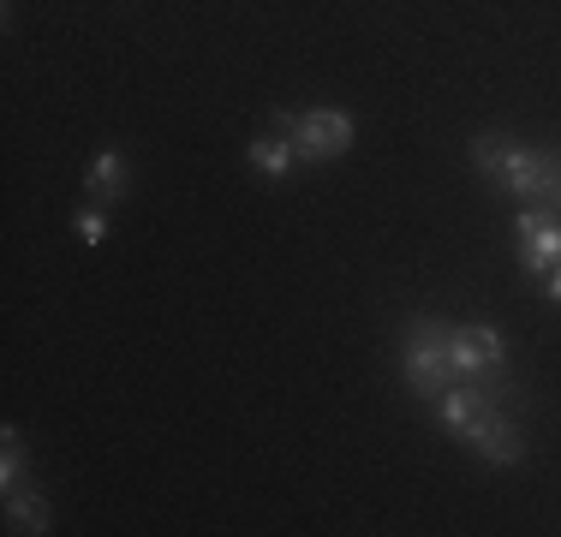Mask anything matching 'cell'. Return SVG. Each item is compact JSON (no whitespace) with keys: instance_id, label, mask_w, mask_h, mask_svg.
<instances>
[{"instance_id":"obj_9","label":"cell","mask_w":561,"mask_h":537,"mask_svg":"<svg viewBox=\"0 0 561 537\" xmlns=\"http://www.w3.org/2000/svg\"><path fill=\"white\" fill-rule=\"evenodd\" d=\"M84 192L102 197V204H114V197L131 192V161L119 150H96V161L84 168Z\"/></svg>"},{"instance_id":"obj_4","label":"cell","mask_w":561,"mask_h":537,"mask_svg":"<svg viewBox=\"0 0 561 537\" xmlns=\"http://www.w3.org/2000/svg\"><path fill=\"white\" fill-rule=\"evenodd\" d=\"M507 376H496V382H472V376H460V382L448 388L443 400H436V419H443V430L454 442H466L478 424L490 419V412H502V400H507Z\"/></svg>"},{"instance_id":"obj_13","label":"cell","mask_w":561,"mask_h":537,"mask_svg":"<svg viewBox=\"0 0 561 537\" xmlns=\"http://www.w3.org/2000/svg\"><path fill=\"white\" fill-rule=\"evenodd\" d=\"M543 299H550V305H561V263L550 268V275H543Z\"/></svg>"},{"instance_id":"obj_11","label":"cell","mask_w":561,"mask_h":537,"mask_svg":"<svg viewBox=\"0 0 561 537\" xmlns=\"http://www.w3.org/2000/svg\"><path fill=\"white\" fill-rule=\"evenodd\" d=\"M0 483H7V490L24 483V436L12 424H7V442H0Z\"/></svg>"},{"instance_id":"obj_7","label":"cell","mask_w":561,"mask_h":537,"mask_svg":"<svg viewBox=\"0 0 561 537\" xmlns=\"http://www.w3.org/2000/svg\"><path fill=\"white\" fill-rule=\"evenodd\" d=\"M478 448V460H490V466H519L526 460V436H519V424L507 419V412H490L484 424L466 436Z\"/></svg>"},{"instance_id":"obj_3","label":"cell","mask_w":561,"mask_h":537,"mask_svg":"<svg viewBox=\"0 0 561 537\" xmlns=\"http://www.w3.org/2000/svg\"><path fill=\"white\" fill-rule=\"evenodd\" d=\"M275 126L293 138L299 161H341L346 150H353V132H358L346 107H299V114H287V107H280Z\"/></svg>"},{"instance_id":"obj_10","label":"cell","mask_w":561,"mask_h":537,"mask_svg":"<svg viewBox=\"0 0 561 537\" xmlns=\"http://www.w3.org/2000/svg\"><path fill=\"white\" fill-rule=\"evenodd\" d=\"M7 526L12 532H48V502L31 490V483H19V490H7Z\"/></svg>"},{"instance_id":"obj_8","label":"cell","mask_w":561,"mask_h":537,"mask_svg":"<svg viewBox=\"0 0 561 537\" xmlns=\"http://www.w3.org/2000/svg\"><path fill=\"white\" fill-rule=\"evenodd\" d=\"M245 161H251V173H263V180H287L293 168H299V150H293V138L287 132H257V138L245 144Z\"/></svg>"},{"instance_id":"obj_1","label":"cell","mask_w":561,"mask_h":537,"mask_svg":"<svg viewBox=\"0 0 561 537\" xmlns=\"http://www.w3.org/2000/svg\"><path fill=\"white\" fill-rule=\"evenodd\" d=\"M472 161H478V173H484L496 192L561 215V156L526 150V144L502 138V132H484V138H472Z\"/></svg>"},{"instance_id":"obj_5","label":"cell","mask_w":561,"mask_h":537,"mask_svg":"<svg viewBox=\"0 0 561 537\" xmlns=\"http://www.w3.org/2000/svg\"><path fill=\"white\" fill-rule=\"evenodd\" d=\"M454 370L472 376V382L507 376V341L496 322H454Z\"/></svg>"},{"instance_id":"obj_12","label":"cell","mask_w":561,"mask_h":537,"mask_svg":"<svg viewBox=\"0 0 561 537\" xmlns=\"http://www.w3.org/2000/svg\"><path fill=\"white\" fill-rule=\"evenodd\" d=\"M72 233L84 239V245H102V239H108V215H102L96 204H78V215H72Z\"/></svg>"},{"instance_id":"obj_2","label":"cell","mask_w":561,"mask_h":537,"mask_svg":"<svg viewBox=\"0 0 561 537\" xmlns=\"http://www.w3.org/2000/svg\"><path fill=\"white\" fill-rule=\"evenodd\" d=\"M400 376H407L412 400L436 407V400L460 382V370H454V322H443V317H407L400 322Z\"/></svg>"},{"instance_id":"obj_6","label":"cell","mask_w":561,"mask_h":537,"mask_svg":"<svg viewBox=\"0 0 561 537\" xmlns=\"http://www.w3.org/2000/svg\"><path fill=\"white\" fill-rule=\"evenodd\" d=\"M514 239H519V268L526 275H550L561 263V215L526 204L514 215Z\"/></svg>"}]
</instances>
